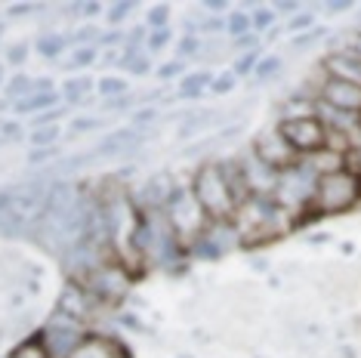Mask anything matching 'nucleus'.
<instances>
[{
    "instance_id": "1",
    "label": "nucleus",
    "mask_w": 361,
    "mask_h": 358,
    "mask_svg": "<svg viewBox=\"0 0 361 358\" xmlns=\"http://www.w3.org/2000/svg\"><path fill=\"white\" fill-rule=\"evenodd\" d=\"M361 201V176H355L352 170H334V173L322 176L315 183V198L309 204V214H302L293 219V226H302L309 219L327 216V214H343V210L355 207Z\"/></svg>"
},
{
    "instance_id": "32",
    "label": "nucleus",
    "mask_w": 361,
    "mask_h": 358,
    "mask_svg": "<svg viewBox=\"0 0 361 358\" xmlns=\"http://www.w3.org/2000/svg\"><path fill=\"white\" fill-rule=\"evenodd\" d=\"M269 22H272V13H257V16H253V25H257V28H266L269 25Z\"/></svg>"
},
{
    "instance_id": "7",
    "label": "nucleus",
    "mask_w": 361,
    "mask_h": 358,
    "mask_svg": "<svg viewBox=\"0 0 361 358\" xmlns=\"http://www.w3.org/2000/svg\"><path fill=\"white\" fill-rule=\"evenodd\" d=\"M68 358H130L127 349L118 343V340L109 337H96V333H87L84 343H80Z\"/></svg>"
},
{
    "instance_id": "33",
    "label": "nucleus",
    "mask_w": 361,
    "mask_h": 358,
    "mask_svg": "<svg viewBox=\"0 0 361 358\" xmlns=\"http://www.w3.org/2000/svg\"><path fill=\"white\" fill-rule=\"evenodd\" d=\"M130 10V4H121V6H114V13H111V22H118V19H124Z\"/></svg>"
},
{
    "instance_id": "16",
    "label": "nucleus",
    "mask_w": 361,
    "mask_h": 358,
    "mask_svg": "<svg viewBox=\"0 0 361 358\" xmlns=\"http://www.w3.org/2000/svg\"><path fill=\"white\" fill-rule=\"evenodd\" d=\"M127 90V84L121 78H105L102 84H99V93H105V96H114V93H124Z\"/></svg>"
},
{
    "instance_id": "27",
    "label": "nucleus",
    "mask_w": 361,
    "mask_h": 358,
    "mask_svg": "<svg viewBox=\"0 0 361 358\" xmlns=\"http://www.w3.org/2000/svg\"><path fill=\"white\" fill-rule=\"evenodd\" d=\"M93 50H78L75 53V59H71V65H87V62H93Z\"/></svg>"
},
{
    "instance_id": "18",
    "label": "nucleus",
    "mask_w": 361,
    "mask_h": 358,
    "mask_svg": "<svg viewBox=\"0 0 361 358\" xmlns=\"http://www.w3.org/2000/svg\"><path fill=\"white\" fill-rule=\"evenodd\" d=\"M90 84H93V80H87V78H84V80H71L65 93H68V99H71V102H78V99H80V93H87V87H90Z\"/></svg>"
},
{
    "instance_id": "21",
    "label": "nucleus",
    "mask_w": 361,
    "mask_h": 358,
    "mask_svg": "<svg viewBox=\"0 0 361 358\" xmlns=\"http://www.w3.org/2000/svg\"><path fill=\"white\" fill-rule=\"evenodd\" d=\"M322 35H324L322 28H312V31H306V35H302V37L293 40V47H312V44H315V40H322Z\"/></svg>"
},
{
    "instance_id": "26",
    "label": "nucleus",
    "mask_w": 361,
    "mask_h": 358,
    "mask_svg": "<svg viewBox=\"0 0 361 358\" xmlns=\"http://www.w3.org/2000/svg\"><path fill=\"white\" fill-rule=\"evenodd\" d=\"M257 62H259V59H257V53H247L241 62H238V71H241V75H244V71H250Z\"/></svg>"
},
{
    "instance_id": "15",
    "label": "nucleus",
    "mask_w": 361,
    "mask_h": 358,
    "mask_svg": "<svg viewBox=\"0 0 361 358\" xmlns=\"http://www.w3.org/2000/svg\"><path fill=\"white\" fill-rule=\"evenodd\" d=\"M343 167L352 170L355 176H361V142H355L346 154H343Z\"/></svg>"
},
{
    "instance_id": "6",
    "label": "nucleus",
    "mask_w": 361,
    "mask_h": 358,
    "mask_svg": "<svg viewBox=\"0 0 361 358\" xmlns=\"http://www.w3.org/2000/svg\"><path fill=\"white\" fill-rule=\"evenodd\" d=\"M40 343L50 352V358H68L84 343V331H78L75 324H59V328L50 324V328L44 331V337H40Z\"/></svg>"
},
{
    "instance_id": "30",
    "label": "nucleus",
    "mask_w": 361,
    "mask_h": 358,
    "mask_svg": "<svg viewBox=\"0 0 361 358\" xmlns=\"http://www.w3.org/2000/svg\"><path fill=\"white\" fill-rule=\"evenodd\" d=\"M25 53H28V47H25V44L13 47V50H10V62H22V59H25Z\"/></svg>"
},
{
    "instance_id": "11",
    "label": "nucleus",
    "mask_w": 361,
    "mask_h": 358,
    "mask_svg": "<svg viewBox=\"0 0 361 358\" xmlns=\"http://www.w3.org/2000/svg\"><path fill=\"white\" fill-rule=\"evenodd\" d=\"M278 71H281V59H278V56H266V59L257 62L253 78H257V80H269V78H275Z\"/></svg>"
},
{
    "instance_id": "36",
    "label": "nucleus",
    "mask_w": 361,
    "mask_h": 358,
    "mask_svg": "<svg viewBox=\"0 0 361 358\" xmlns=\"http://www.w3.org/2000/svg\"><path fill=\"white\" fill-rule=\"evenodd\" d=\"M352 4H327V13H343V10H349Z\"/></svg>"
},
{
    "instance_id": "29",
    "label": "nucleus",
    "mask_w": 361,
    "mask_h": 358,
    "mask_svg": "<svg viewBox=\"0 0 361 358\" xmlns=\"http://www.w3.org/2000/svg\"><path fill=\"white\" fill-rule=\"evenodd\" d=\"M195 47H198V40H195V37H185L183 44H179V56H188V53H195Z\"/></svg>"
},
{
    "instance_id": "9",
    "label": "nucleus",
    "mask_w": 361,
    "mask_h": 358,
    "mask_svg": "<svg viewBox=\"0 0 361 358\" xmlns=\"http://www.w3.org/2000/svg\"><path fill=\"white\" fill-rule=\"evenodd\" d=\"M139 142H142V133H136V130H118V133H111L109 140H102L96 145L93 154H124Z\"/></svg>"
},
{
    "instance_id": "5",
    "label": "nucleus",
    "mask_w": 361,
    "mask_h": 358,
    "mask_svg": "<svg viewBox=\"0 0 361 358\" xmlns=\"http://www.w3.org/2000/svg\"><path fill=\"white\" fill-rule=\"evenodd\" d=\"M322 102L327 109L340 111V115L361 118V84H349V80H327L322 90Z\"/></svg>"
},
{
    "instance_id": "14",
    "label": "nucleus",
    "mask_w": 361,
    "mask_h": 358,
    "mask_svg": "<svg viewBox=\"0 0 361 358\" xmlns=\"http://www.w3.org/2000/svg\"><path fill=\"white\" fill-rule=\"evenodd\" d=\"M250 25H253V19H247L244 13H232V19H228V31H232L235 37H244L250 31Z\"/></svg>"
},
{
    "instance_id": "35",
    "label": "nucleus",
    "mask_w": 361,
    "mask_h": 358,
    "mask_svg": "<svg viewBox=\"0 0 361 358\" xmlns=\"http://www.w3.org/2000/svg\"><path fill=\"white\" fill-rule=\"evenodd\" d=\"M99 127V121H75V130H93Z\"/></svg>"
},
{
    "instance_id": "34",
    "label": "nucleus",
    "mask_w": 361,
    "mask_h": 358,
    "mask_svg": "<svg viewBox=\"0 0 361 358\" xmlns=\"http://www.w3.org/2000/svg\"><path fill=\"white\" fill-rule=\"evenodd\" d=\"M47 154H50V149H40V152H31V164H40V161H47Z\"/></svg>"
},
{
    "instance_id": "12",
    "label": "nucleus",
    "mask_w": 361,
    "mask_h": 358,
    "mask_svg": "<svg viewBox=\"0 0 361 358\" xmlns=\"http://www.w3.org/2000/svg\"><path fill=\"white\" fill-rule=\"evenodd\" d=\"M207 84H210V75H207V71H201V75H188V78L183 80V87H179V93H183V96H198Z\"/></svg>"
},
{
    "instance_id": "10",
    "label": "nucleus",
    "mask_w": 361,
    "mask_h": 358,
    "mask_svg": "<svg viewBox=\"0 0 361 358\" xmlns=\"http://www.w3.org/2000/svg\"><path fill=\"white\" fill-rule=\"evenodd\" d=\"M56 102V93H37V96H22L19 99V111H40L47 105Z\"/></svg>"
},
{
    "instance_id": "13",
    "label": "nucleus",
    "mask_w": 361,
    "mask_h": 358,
    "mask_svg": "<svg viewBox=\"0 0 361 358\" xmlns=\"http://www.w3.org/2000/svg\"><path fill=\"white\" fill-rule=\"evenodd\" d=\"M13 358H50V352L44 349L40 340H28V343H22L19 349H16Z\"/></svg>"
},
{
    "instance_id": "25",
    "label": "nucleus",
    "mask_w": 361,
    "mask_h": 358,
    "mask_svg": "<svg viewBox=\"0 0 361 358\" xmlns=\"http://www.w3.org/2000/svg\"><path fill=\"white\" fill-rule=\"evenodd\" d=\"M149 22H152V25H164V22H167V6H154L152 16H149Z\"/></svg>"
},
{
    "instance_id": "24",
    "label": "nucleus",
    "mask_w": 361,
    "mask_h": 358,
    "mask_svg": "<svg viewBox=\"0 0 361 358\" xmlns=\"http://www.w3.org/2000/svg\"><path fill=\"white\" fill-rule=\"evenodd\" d=\"M343 50H349L352 56H358V59H361V31H355V35L343 44Z\"/></svg>"
},
{
    "instance_id": "17",
    "label": "nucleus",
    "mask_w": 361,
    "mask_h": 358,
    "mask_svg": "<svg viewBox=\"0 0 361 358\" xmlns=\"http://www.w3.org/2000/svg\"><path fill=\"white\" fill-rule=\"evenodd\" d=\"M40 84H35V80H28V78H16L13 84H10V96H22V93H28V90H37Z\"/></svg>"
},
{
    "instance_id": "4",
    "label": "nucleus",
    "mask_w": 361,
    "mask_h": 358,
    "mask_svg": "<svg viewBox=\"0 0 361 358\" xmlns=\"http://www.w3.org/2000/svg\"><path fill=\"white\" fill-rule=\"evenodd\" d=\"M284 133V140L293 145L300 154H315L327 149V127L322 118H284L281 127H278Z\"/></svg>"
},
{
    "instance_id": "22",
    "label": "nucleus",
    "mask_w": 361,
    "mask_h": 358,
    "mask_svg": "<svg viewBox=\"0 0 361 358\" xmlns=\"http://www.w3.org/2000/svg\"><path fill=\"white\" fill-rule=\"evenodd\" d=\"M232 87H235V75H223L213 80V93H228Z\"/></svg>"
},
{
    "instance_id": "23",
    "label": "nucleus",
    "mask_w": 361,
    "mask_h": 358,
    "mask_svg": "<svg viewBox=\"0 0 361 358\" xmlns=\"http://www.w3.org/2000/svg\"><path fill=\"white\" fill-rule=\"evenodd\" d=\"M167 40H170V31H167V28H158V31H154V35L149 37V47H152V50H161Z\"/></svg>"
},
{
    "instance_id": "37",
    "label": "nucleus",
    "mask_w": 361,
    "mask_h": 358,
    "mask_svg": "<svg viewBox=\"0 0 361 358\" xmlns=\"http://www.w3.org/2000/svg\"><path fill=\"white\" fill-rule=\"evenodd\" d=\"M358 130H361V118H358Z\"/></svg>"
},
{
    "instance_id": "8",
    "label": "nucleus",
    "mask_w": 361,
    "mask_h": 358,
    "mask_svg": "<svg viewBox=\"0 0 361 358\" xmlns=\"http://www.w3.org/2000/svg\"><path fill=\"white\" fill-rule=\"evenodd\" d=\"M324 71L334 80H349V84H361V59L349 50H336L324 59Z\"/></svg>"
},
{
    "instance_id": "28",
    "label": "nucleus",
    "mask_w": 361,
    "mask_h": 358,
    "mask_svg": "<svg viewBox=\"0 0 361 358\" xmlns=\"http://www.w3.org/2000/svg\"><path fill=\"white\" fill-rule=\"evenodd\" d=\"M127 68H130V71H136V75H142V71H149V62H145L142 56H136V62L130 59V62H127Z\"/></svg>"
},
{
    "instance_id": "31",
    "label": "nucleus",
    "mask_w": 361,
    "mask_h": 358,
    "mask_svg": "<svg viewBox=\"0 0 361 358\" xmlns=\"http://www.w3.org/2000/svg\"><path fill=\"white\" fill-rule=\"evenodd\" d=\"M309 25H312V16H309V13H306V16H297V19L290 22V28H293V31H300V28H309Z\"/></svg>"
},
{
    "instance_id": "2",
    "label": "nucleus",
    "mask_w": 361,
    "mask_h": 358,
    "mask_svg": "<svg viewBox=\"0 0 361 358\" xmlns=\"http://www.w3.org/2000/svg\"><path fill=\"white\" fill-rule=\"evenodd\" d=\"M195 201H198V207L213 223L238 214V201H235L232 189H228L219 164H204L198 173H195Z\"/></svg>"
},
{
    "instance_id": "38",
    "label": "nucleus",
    "mask_w": 361,
    "mask_h": 358,
    "mask_svg": "<svg viewBox=\"0 0 361 358\" xmlns=\"http://www.w3.org/2000/svg\"><path fill=\"white\" fill-rule=\"evenodd\" d=\"M0 78H4V71H0Z\"/></svg>"
},
{
    "instance_id": "3",
    "label": "nucleus",
    "mask_w": 361,
    "mask_h": 358,
    "mask_svg": "<svg viewBox=\"0 0 361 358\" xmlns=\"http://www.w3.org/2000/svg\"><path fill=\"white\" fill-rule=\"evenodd\" d=\"M253 154H257L266 167H272L275 173H287V170L302 164L300 152L284 140L281 130H266V133H259L257 142H253Z\"/></svg>"
},
{
    "instance_id": "19",
    "label": "nucleus",
    "mask_w": 361,
    "mask_h": 358,
    "mask_svg": "<svg viewBox=\"0 0 361 358\" xmlns=\"http://www.w3.org/2000/svg\"><path fill=\"white\" fill-rule=\"evenodd\" d=\"M37 50L44 53V56H56V53L62 50V40H59V37H44V40L37 44Z\"/></svg>"
},
{
    "instance_id": "20",
    "label": "nucleus",
    "mask_w": 361,
    "mask_h": 358,
    "mask_svg": "<svg viewBox=\"0 0 361 358\" xmlns=\"http://www.w3.org/2000/svg\"><path fill=\"white\" fill-rule=\"evenodd\" d=\"M56 133H59L56 127H40V130H35V136H31V140H35V145H47V142H53Z\"/></svg>"
}]
</instances>
